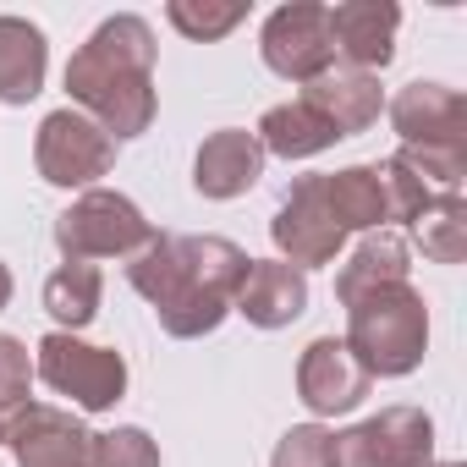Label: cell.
Instances as JSON below:
<instances>
[{"mask_svg": "<svg viewBox=\"0 0 467 467\" xmlns=\"http://www.w3.org/2000/svg\"><path fill=\"white\" fill-rule=\"evenodd\" d=\"M165 23L182 39H192V45H214V39H225L237 23H248V0H171Z\"/></svg>", "mask_w": 467, "mask_h": 467, "instance_id": "24", "label": "cell"}, {"mask_svg": "<svg viewBox=\"0 0 467 467\" xmlns=\"http://www.w3.org/2000/svg\"><path fill=\"white\" fill-rule=\"evenodd\" d=\"M434 467H462V462H434Z\"/></svg>", "mask_w": 467, "mask_h": 467, "instance_id": "29", "label": "cell"}, {"mask_svg": "<svg viewBox=\"0 0 467 467\" xmlns=\"http://www.w3.org/2000/svg\"><path fill=\"white\" fill-rule=\"evenodd\" d=\"M34 374L56 396H67L78 412H110L127 396V358L116 347H94L83 336H67V330L39 336Z\"/></svg>", "mask_w": 467, "mask_h": 467, "instance_id": "5", "label": "cell"}, {"mask_svg": "<svg viewBox=\"0 0 467 467\" xmlns=\"http://www.w3.org/2000/svg\"><path fill=\"white\" fill-rule=\"evenodd\" d=\"M154 243V220L116 187H88L56 214V248L67 265L138 259Z\"/></svg>", "mask_w": 467, "mask_h": 467, "instance_id": "4", "label": "cell"}, {"mask_svg": "<svg viewBox=\"0 0 467 467\" xmlns=\"http://www.w3.org/2000/svg\"><path fill=\"white\" fill-rule=\"evenodd\" d=\"M390 165H401L429 198H462V182H467V149H412L401 143L390 154Z\"/></svg>", "mask_w": 467, "mask_h": 467, "instance_id": "23", "label": "cell"}, {"mask_svg": "<svg viewBox=\"0 0 467 467\" xmlns=\"http://www.w3.org/2000/svg\"><path fill=\"white\" fill-rule=\"evenodd\" d=\"M12 292H17V281H12V270H6V265H0V314L12 308Z\"/></svg>", "mask_w": 467, "mask_h": 467, "instance_id": "28", "label": "cell"}, {"mask_svg": "<svg viewBox=\"0 0 467 467\" xmlns=\"http://www.w3.org/2000/svg\"><path fill=\"white\" fill-rule=\"evenodd\" d=\"M265 160H270V154L259 149L254 132L220 127V132H209V138L198 143V154H192V192H198V198H214V203L243 198V192L259 187Z\"/></svg>", "mask_w": 467, "mask_h": 467, "instance_id": "14", "label": "cell"}, {"mask_svg": "<svg viewBox=\"0 0 467 467\" xmlns=\"http://www.w3.org/2000/svg\"><path fill=\"white\" fill-rule=\"evenodd\" d=\"M50 45L28 17H0V105H28L45 94Z\"/></svg>", "mask_w": 467, "mask_h": 467, "instance_id": "18", "label": "cell"}, {"mask_svg": "<svg viewBox=\"0 0 467 467\" xmlns=\"http://www.w3.org/2000/svg\"><path fill=\"white\" fill-rule=\"evenodd\" d=\"M325 203L336 214L341 231H396V209H390V176L385 165H341L325 176Z\"/></svg>", "mask_w": 467, "mask_h": 467, "instance_id": "17", "label": "cell"}, {"mask_svg": "<svg viewBox=\"0 0 467 467\" xmlns=\"http://www.w3.org/2000/svg\"><path fill=\"white\" fill-rule=\"evenodd\" d=\"M28 407H34V352L17 336H0V440H12Z\"/></svg>", "mask_w": 467, "mask_h": 467, "instance_id": "25", "label": "cell"}, {"mask_svg": "<svg viewBox=\"0 0 467 467\" xmlns=\"http://www.w3.org/2000/svg\"><path fill=\"white\" fill-rule=\"evenodd\" d=\"M94 429L78 418V412H67V407H50V401H34L23 418H17V429H12V456H17V467H99L94 462Z\"/></svg>", "mask_w": 467, "mask_h": 467, "instance_id": "11", "label": "cell"}, {"mask_svg": "<svg viewBox=\"0 0 467 467\" xmlns=\"http://www.w3.org/2000/svg\"><path fill=\"white\" fill-rule=\"evenodd\" d=\"M336 467H434V418L423 407H385L336 434Z\"/></svg>", "mask_w": 467, "mask_h": 467, "instance_id": "9", "label": "cell"}, {"mask_svg": "<svg viewBox=\"0 0 467 467\" xmlns=\"http://www.w3.org/2000/svg\"><path fill=\"white\" fill-rule=\"evenodd\" d=\"M99 297H105V275L99 265H61L45 281V314L56 319V330L78 336L99 319Z\"/></svg>", "mask_w": 467, "mask_h": 467, "instance_id": "21", "label": "cell"}, {"mask_svg": "<svg viewBox=\"0 0 467 467\" xmlns=\"http://www.w3.org/2000/svg\"><path fill=\"white\" fill-rule=\"evenodd\" d=\"M368 390H374V379L363 374V363L347 352L341 336H319V341L303 347V358H297V401L314 412V423L358 412Z\"/></svg>", "mask_w": 467, "mask_h": 467, "instance_id": "10", "label": "cell"}, {"mask_svg": "<svg viewBox=\"0 0 467 467\" xmlns=\"http://www.w3.org/2000/svg\"><path fill=\"white\" fill-rule=\"evenodd\" d=\"M94 462H99V467H160V445H154L149 429L116 423L110 434L94 440Z\"/></svg>", "mask_w": 467, "mask_h": 467, "instance_id": "27", "label": "cell"}, {"mask_svg": "<svg viewBox=\"0 0 467 467\" xmlns=\"http://www.w3.org/2000/svg\"><path fill=\"white\" fill-rule=\"evenodd\" d=\"M270 243H275L281 265H292V270H303V275L341 259L347 231L336 225V214H330V203H325V176H297V182L286 187V198H281V209H275V220H270Z\"/></svg>", "mask_w": 467, "mask_h": 467, "instance_id": "6", "label": "cell"}, {"mask_svg": "<svg viewBox=\"0 0 467 467\" xmlns=\"http://www.w3.org/2000/svg\"><path fill=\"white\" fill-rule=\"evenodd\" d=\"M154 28L138 12L105 17L67 61V94L72 110H83L110 143H132L154 127L160 94H154Z\"/></svg>", "mask_w": 467, "mask_h": 467, "instance_id": "2", "label": "cell"}, {"mask_svg": "<svg viewBox=\"0 0 467 467\" xmlns=\"http://www.w3.org/2000/svg\"><path fill=\"white\" fill-rule=\"evenodd\" d=\"M259 56L275 78L286 83H314L336 67V39H330V6L319 0H292V6H275L259 28Z\"/></svg>", "mask_w": 467, "mask_h": 467, "instance_id": "8", "label": "cell"}, {"mask_svg": "<svg viewBox=\"0 0 467 467\" xmlns=\"http://www.w3.org/2000/svg\"><path fill=\"white\" fill-rule=\"evenodd\" d=\"M396 28H401L396 0H341V6H330L336 61L352 67V72L379 78L396 61Z\"/></svg>", "mask_w": 467, "mask_h": 467, "instance_id": "13", "label": "cell"}, {"mask_svg": "<svg viewBox=\"0 0 467 467\" xmlns=\"http://www.w3.org/2000/svg\"><path fill=\"white\" fill-rule=\"evenodd\" d=\"M412 275V248H407V237L401 231H368V237L347 254V265L336 270V297H341V308L352 303V297H363V292H374V286H396V281H407Z\"/></svg>", "mask_w": 467, "mask_h": 467, "instance_id": "19", "label": "cell"}, {"mask_svg": "<svg viewBox=\"0 0 467 467\" xmlns=\"http://www.w3.org/2000/svg\"><path fill=\"white\" fill-rule=\"evenodd\" d=\"M254 138H259V149L275 154V160H314V154H325L330 143H341V138L330 132V121H325L314 105H303V99L270 105V110L259 116Z\"/></svg>", "mask_w": 467, "mask_h": 467, "instance_id": "20", "label": "cell"}, {"mask_svg": "<svg viewBox=\"0 0 467 467\" xmlns=\"http://www.w3.org/2000/svg\"><path fill=\"white\" fill-rule=\"evenodd\" d=\"M390 127L412 149H467V99L445 83H407L385 105Z\"/></svg>", "mask_w": 467, "mask_h": 467, "instance_id": "12", "label": "cell"}, {"mask_svg": "<svg viewBox=\"0 0 467 467\" xmlns=\"http://www.w3.org/2000/svg\"><path fill=\"white\" fill-rule=\"evenodd\" d=\"M248 254L231 237H176V231H154V243L127 259V286L154 308L160 330L176 341H198L214 336L231 314L243 275H248Z\"/></svg>", "mask_w": 467, "mask_h": 467, "instance_id": "1", "label": "cell"}, {"mask_svg": "<svg viewBox=\"0 0 467 467\" xmlns=\"http://www.w3.org/2000/svg\"><path fill=\"white\" fill-rule=\"evenodd\" d=\"M270 467H336V429H325V423H292L281 434Z\"/></svg>", "mask_w": 467, "mask_h": 467, "instance_id": "26", "label": "cell"}, {"mask_svg": "<svg viewBox=\"0 0 467 467\" xmlns=\"http://www.w3.org/2000/svg\"><path fill=\"white\" fill-rule=\"evenodd\" d=\"M303 105H314V110L330 121L336 138H358V132H368V127L379 121L385 88H379V78H368V72L330 67L325 78H314V83L303 88Z\"/></svg>", "mask_w": 467, "mask_h": 467, "instance_id": "16", "label": "cell"}, {"mask_svg": "<svg viewBox=\"0 0 467 467\" xmlns=\"http://www.w3.org/2000/svg\"><path fill=\"white\" fill-rule=\"evenodd\" d=\"M231 314H243L254 330H286L308 314V275L281 259H254L231 297Z\"/></svg>", "mask_w": 467, "mask_h": 467, "instance_id": "15", "label": "cell"}, {"mask_svg": "<svg viewBox=\"0 0 467 467\" xmlns=\"http://www.w3.org/2000/svg\"><path fill=\"white\" fill-rule=\"evenodd\" d=\"M347 352L368 379H407L429 352V303L412 281L374 286L347 303Z\"/></svg>", "mask_w": 467, "mask_h": 467, "instance_id": "3", "label": "cell"}, {"mask_svg": "<svg viewBox=\"0 0 467 467\" xmlns=\"http://www.w3.org/2000/svg\"><path fill=\"white\" fill-rule=\"evenodd\" d=\"M34 165L50 187H67V192H88L99 176H110L116 165V143L72 105L50 110L39 121V138H34Z\"/></svg>", "mask_w": 467, "mask_h": 467, "instance_id": "7", "label": "cell"}, {"mask_svg": "<svg viewBox=\"0 0 467 467\" xmlns=\"http://www.w3.org/2000/svg\"><path fill=\"white\" fill-rule=\"evenodd\" d=\"M412 231H418L423 259H434V265H462V259H467V198H434V203L412 220Z\"/></svg>", "mask_w": 467, "mask_h": 467, "instance_id": "22", "label": "cell"}]
</instances>
